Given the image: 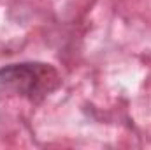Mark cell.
Here are the masks:
<instances>
[{"label":"cell","instance_id":"cell-1","mask_svg":"<svg viewBox=\"0 0 151 150\" xmlns=\"http://www.w3.org/2000/svg\"><path fill=\"white\" fill-rule=\"evenodd\" d=\"M62 83L58 71L44 62H19L0 67V90L39 103Z\"/></svg>","mask_w":151,"mask_h":150}]
</instances>
